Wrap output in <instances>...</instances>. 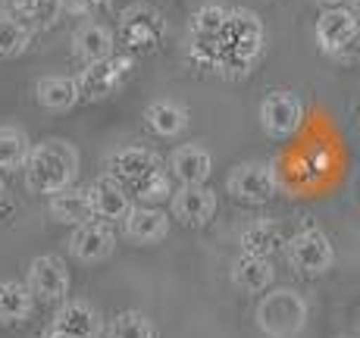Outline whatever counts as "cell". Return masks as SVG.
I'll use <instances>...</instances> for the list:
<instances>
[{
  "instance_id": "cell-35",
  "label": "cell",
  "mask_w": 360,
  "mask_h": 338,
  "mask_svg": "<svg viewBox=\"0 0 360 338\" xmlns=\"http://www.w3.org/2000/svg\"><path fill=\"white\" fill-rule=\"evenodd\" d=\"M351 13H354V19H357V25H360V0H354V4H351Z\"/></svg>"
},
{
  "instance_id": "cell-1",
  "label": "cell",
  "mask_w": 360,
  "mask_h": 338,
  "mask_svg": "<svg viewBox=\"0 0 360 338\" xmlns=\"http://www.w3.org/2000/svg\"><path fill=\"white\" fill-rule=\"evenodd\" d=\"M263 47H266V32L263 22L254 10L235 6L226 13V25H223V41H219V60H217V72L238 79L248 75L254 69V63L260 60Z\"/></svg>"
},
{
  "instance_id": "cell-9",
  "label": "cell",
  "mask_w": 360,
  "mask_h": 338,
  "mask_svg": "<svg viewBox=\"0 0 360 338\" xmlns=\"http://www.w3.org/2000/svg\"><path fill=\"white\" fill-rule=\"evenodd\" d=\"M304 122V103L295 91H273L260 103V126L273 138L295 135Z\"/></svg>"
},
{
  "instance_id": "cell-8",
  "label": "cell",
  "mask_w": 360,
  "mask_h": 338,
  "mask_svg": "<svg viewBox=\"0 0 360 338\" xmlns=\"http://www.w3.org/2000/svg\"><path fill=\"white\" fill-rule=\"evenodd\" d=\"M226 188L245 204H266L276 195V172L266 163H238L226 178Z\"/></svg>"
},
{
  "instance_id": "cell-29",
  "label": "cell",
  "mask_w": 360,
  "mask_h": 338,
  "mask_svg": "<svg viewBox=\"0 0 360 338\" xmlns=\"http://www.w3.org/2000/svg\"><path fill=\"white\" fill-rule=\"evenodd\" d=\"M107 338H154V323L141 310H126L110 323Z\"/></svg>"
},
{
  "instance_id": "cell-11",
  "label": "cell",
  "mask_w": 360,
  "mask_h": 338,
  "mask_svg": "<svg viewBox=\"0 0 360 338\" xmlns=\"http://www.w3.org/2000/svg\"><path fill=\"white\" fill-rule=\"evenodd\" d=\"M29 292L41 301H63L69 294V273L66 264L53 254H41L29 264Z\"/></svg>"
},
{
  "instance_id": "cell-6",
  "label": "cell",
  "mask_w": 360,
  "mask_h": 338,
  "mask_svg": "<svg viewBox=\"0 0 360 338\" xmlns=\"http://www.w3.org/2000/svg\"><path fill=\"white\" fill-rule=\"evenodd\" d=\"M131 72V57L129 53H113L107 60L98 63H88L75 75V85H79V98L85 100H107L110 94H116L122 88V82Z\"/></svg>"
},
{
  "instance_id": "cell-2",
  "label": "cell",
  "mask_w": 360,
  "mask_h": 338,
  "mask_svg": "<svg viewBox=\"0 0 360 338\" xmlns=\"http://www.w3.org/2000/svg\"><path fill=\"white\" fill-rule=\"evenodd\" d=\"M25 185L34 195H57V191L69 188L79 176V154L69 141L60 138H47V141L34 144L25 157Z\"/></svg>"
},
{
  "instance_id": "cell-31",
  "label": "cell",
  "mask_w": 360,
  "mask_h": 338,
  "mask_svg": "<svg viewBox=\"0 0 360 338\" xmlns=\"http://www.w3.org/2000/svg\"><path fill=\"white\" fill-rule=\"evenodd\" d=\"M63 4V13H72V16H94L98 10L110 6V0H60Z\"/></svg>"
},
{
  "instance_id": "cell-17",
  "label": "cell",
  "mask_w": 360,
  "mask_h": 338,
  "mask_svg": "<svg viewBox=\"0 0 360 338\" xmlns=\"http://www.w3.org/2000/svg\"><path fill=\"white\" fill-rule=\"evenodd\" d=\"M88 201H91L94 219H101V223H116V219L126 216L129 207H131L126 188L110 176H103L94 185H88Z\"/></svg>"
},
{
  "instance_id": "cell-4",
  "label": "cell",
  "mask_w": 360,
  "mask_h": 338,
  "mask_svg": "<svg viewBox=\"0 0 360 338\" xmlns=\"http://www.w3.org/2000/svg\"><path fill=\"white\" fill-rule=\"evenodd\" d=\"M226 6L204 4L191 13L188 22V47L191 60L204 69H217L219 60V41H223V25H226Z\"/></svg>"
},
{
  "instance_id": "cell-18",
  "label": "cell",
  "mask_w": 360,
  "mask_h": 338,
  "mask_svg": "<svg viewBox=\"0 0 360 338\" xmlns=\"http://www.w3.org/2000/svg\"><path fill=\"white\" fill-rule=\"evenodd\" d=\"M53 329L69 332L75 338H98L103 329V320L88 301H66L57 310V316H53Z\"/></svg>"
},
{
  "instance_id": "cell-16",
  "label": "cell",
  "mask_w": 360,
  "mask_h": 338,
  "mask_svg": "<svg viewBox=\"0 0 360 338\" xmlns=\"http://www.w3.org/2000/svg\"><path fill=\"white\" fill-rule=\"evenodd\" d=\"M122 229L131 241L138 245H157V241L166 238L169 232V219H166L163 210L150 204H138V207H129V213L122 216Z\"/></svg>"
},
{
  "instance_id": "cell-30",
  "label": "cell",
  "mask_w": 360,
  "mask_h": 338,
  "mask_svg": "<svg viewBox=\"0 0 360 338\" xmlns=\"http://www.w3.org/2000/svg\"><path fill=\"white\" fill-rule=\"evenodd\" d=\"M126 195H129V197L135 195L138 201H144V204L166 201V197L172 195L169 176H166V172H157V176H148V178H141V182H135V185H131V188H126Z\"/></svg>"
},
{
  "instance_id": "cell-25",
  "label": "cell",
  "mask_w": 360,
  "mask_h": 338,
  "mask_svg": "<svg viewBox=\"0 0 360 338\" xmlns=\"http://www.w3.org/2000/svg\"><path fill=\"white\" fill-rule=\"evenodd\" d=\"M273 264L266 257H238L232 266V282L248 294H257V292H266L273 285Z\"/></svg>"
},
{
  "instance_id": "cell-5",
  "label": "cell",
  "mask_w": 360,
  "mask_h": 338,
  "mask_svg": "<svg viewBox=\"0 0 360 338\" xmlns=\"http://www.w3.org/2000/svg\"><path fill=\"white\" fill-rule=\"evenodd\" d=\"M166 34V19L154 6L148 4H135L129 10H122L120 16V29H116V41L131 53H148L154 51Z\"/></svg>"
},
{
  "instance_id": "cell-21",
  "label": "cell",
  "mask_w": 360,
  "mask_h": 338,
  "mask_svg": "<svg viewBox=\"0 0 360 338\" xmlns=\"http://www.w3.org/2000/svg\"><path fill=\"white\" fill-rule=\"evenodd\" d=\"M51 216L63 226H82L88 219H94L91 201H88V188H63L57 195H51Z\"/></svg>"
},
{
  "instance_id": "cell-33",
  "label": "cell",
  "mask_w": 360,
  "mask_h": 338,
  "mask_svg": "<svg viewBox=\"0 0 360 338\" xmlns=\"http://www.w3.org/2000/svg\"><path fill=\"white\" fill-rule=\"evenodd\" d=\"M316 4H320L323 10H338V6H348V10H351V4H354V0H316Z\"/></svg>"
},
{
  "instance_id": "cell-32",
  "label": "cell",
  "mask_w": 360,
  "mask_h": 338,
  "mask_svg": "<svg viewBox=\"0 0 360 338\" xmlns=\"http://www.w3.org/2000/svg\"><path fill=\"white\" fill-rule=\"evenodd\" d=\"M332 60H342V63H354V60H360V32L342 47V51L332 53Z\"/></svg>"
},
{
  "instance_id": "cell-15",
  "label": "cell",
  "mask_w": 360,
  "mask_h": 338,
  "mask_svg": "<svg viewBox=\"0 0 360 338\" xmlns=\"http://www.w3.org/2000/svg\"><path fill=\"white\" fill-rule=\"evenodd\" d=\"M360 32L354 13L348 6H338V10H323V16L316 19V44H320L323 53H335L348 44L351 38Z\"/></svg>"
},
{
  "instance_id": "cell-12",
  "label": "cell",
  "mask_w": 360,
  "mask_h": 338,
  "mask_svg": "<svg viewBox=\"0 0 360 338\" xmlns=\"http://www.w3.org/2000/svg\"><path fill=\"white\" fill-rule=\"evenodd\" d=\"M107 169H110V178H116L122 188H131L141 178L163 172V160L148 148H122L107 160Z\"/></svg>"
},
{
  "instance_id": "cell-28",
  "label": "cell",
  "mask_w": 360,
  "mask_h": 338,
  "mask_svg": "<svg viewBox=\"0 0 360 338\" xmlns=\"http://www.w3.org/2000/svg\"><path fill=\"white\" fill-rule=\"evenodd\" d=\"M29 150H32V144H29V138H25L22 129H16V126L0 129V169H6V172L22 169Z\"/></svg>"
},
{
  "instance_id": "cell-34",
  "label": "cell",
  "mask_w": 360,
  "mask_h": 338,
  "mask_svg": "<svg viewBox=\"0 0 360 338\" xmlns=\"http://www.w3.org/2000/svg\"><path fill=\"white\" fill-rule=\"evenodd\" d=\"M47 338H75V335H69V332H60V329H51V332H47Z\"/></svg>"
},
{
  "instance_id": "cell-14",
  "label": "cell",
  "mask_w": 360,
  "mask_h": 338,
  "mask_svg": "<svg viewBox=\"0 0 360 338\" xmlns=\"http://www.w3.org/2000/svg\"><path fill=\"white\" fill-rule=\"evenodd\" d=\"M116 51V32L103 22H82L79 29L72 32V53L82 60V63H98V60H107L113 57Z\"/></svg>"
},
{
  "instance_id": "cell-13",
  "label": "cell",
  "mask_w": 360,
  "mask_h": 338,
  "mask_svg": "<svg viewBox=\"0 0 360 338\" xmlns=\"http://www.w3.org/2000/svg\"><path fill=\"white\" fill-rule=\"evenodd\" d=\"M172 216L182 219L185 226H207L217 213V191L207 185H182L169 195Z\"/></svg>"
},
{
  "instance_id": "cell-27",
  "label": "cell",
  "mask_w": 360,
  "mask_h": 338,
  "mask_svg": "<svg viewBox=\"0 0 360 338\" xmlns=\"http://www.w3.org/2000/svg\"><path fill=\"white\" fill-rule=\"evenodd\" d=\"M32 44L29 25H22L13 13H0V60H13Z\"/></svg>"
},
{
  "instance_id": "cell-23",
  "label": "cell",
  "mask_w": 360,
  "mask_h": 338,
  "mask_svg": "<svg viewBox=\"0 0 360 338\" xmlns=\"http://www.w3.org/2000/svg\"><path fill=\"white\" fill-rule=\"evenodd\" d=\"M34 94H38V103L44 110H53V113H66V110H72L75 103H79V85H75V79H69V75H44V79L38 82V88H34Z\"/></svg>"
},
{
  "instance_id": "cell-20",
  "label": "cell",
  "mask_w": 360,
  "mask_h": 338,
  "mask_svg": "<svg viewBox=\"0 0 360 338\" xmlns=\"http://www.w3.org/2000/svg\"><path fill=\"white\" fill-rule=\"evenodd\" d=\"M144 122L154 135L160 138H176L188 129V110L176 100H154L144 110Z\"/></svg>"
},
{
  "instance_id": "cell-10",
  "label": "cell",
  "mask_w": 360,
  "mask_h": 338,
  "mask_svg": "<svg viewBox=\"0 0 360 338\" xmlns=\"http://www.w3.org/2000/svg\"><path fill=\"white\" fill-rule=\"evenodd\" d=\"M116 251V235L110 229V223L101 219H88V223L75 226L69 235V254L82 264H101Z\"/></svg>"
},
{
  "instance_id": "cell-7",
  "label": "cell",
  "mask_w": 360,
  "mask_h": 338,
  "mask_svg": "<svg viewBox=\"0 0 360 338\" xmlns=\"http://www.w3.org/2000/svg\"><path fill=\"white\" fill-rule=\"evenodd\" d=\"M288 264L304 275H320L335 264L332 241L320 229H301L288 241Z\"/></svg>"
},
{
  "instance_id": "cell-19",
  "label": "cell",
  "mask_w": 360,
  "mask_h": 338,
  "mask_svg": "<svg viewBox=\"0 0 360 338\" xmlns=\"http://www.w3.org/2000/svg\"><path fill=\"white\" fill-rule=\"evenodd\" d=\"M169 169L182 185H204L213 172V160L200 144H182L172 150Z\"/></svg>"
},
{
  "instance_id": "cell-26",
  "label": "cell",
  "mask_w": 360,
  "mask_h": 338,
  "mask_svg": "<svg viewBox=\"0 0 360 338\" xmlns=\"http://www.w3.org/2000/svg\"><path fill=\"white\" fill-rule=\"evenodd\" d=\"M32 292L22 282H0V323H22L32 313Z\"/></svg>"
},
{
  "instance_id": "cell-3",
  "label": "cell",
  "mask_w": 360,
  "mask_h": 338,
  "mask_svg": "<svg viewBox=\"0 0 360 338\" xmlns=\"http://www.w3.org/2000/svg\"><path fill=\"white\" fill-rule=\"evenodd\" d=\"M307 323V304L292 288L266 294L257 307V326L269 338H295Z\"/></svg>"
},
{
  "instance_id": "cell-22",
  "label": "cell",
  "mask_w": 360,
  "mask_h": 338,
  "mask_svg": "<svg viewBox=\"0 0 360 338\" xmlns=\"http://www.w3.org/2000/svg\"><path fill=\"white\" fill-rule=\"evenodd\" d=\"M238 245L248 257H266L269 260L276 251H279L282 232L273 219H254V223H248L245 229H241Z\"/></svg>"
},
{
  "instance_id": "cell-24",
  "label": "cell",
  "mask_w": 360,
  "mask_h": 338,
  "mask_svg": "<svg viewBox=\"0 0 360 338\" xmlns=\"http://www.w3.org/2000/svg\"><path fill=\"white\" fill-rule=\"evenodd\" d=\"M13 16L22 25H29V32H47L57 25V19L63 16V4L60 0H16L13 4Z\"/></svg>"
}]
</instances>
